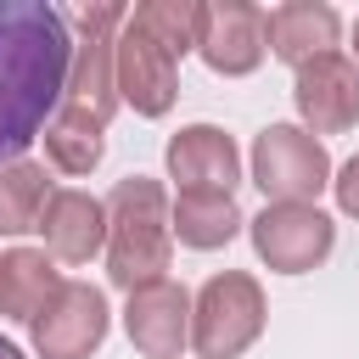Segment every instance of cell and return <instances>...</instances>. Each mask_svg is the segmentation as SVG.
Segmentation results:
<instances>
[{
    "instance_id": "obj_7",
    "label": "cell",
    "mask_w": 359,
    "mask_h": 359,
    "mask_svg": "<svg viewBox=\"0 0 359 359\" xmlns=\"http://www.w3.org/2000/svg\"><path fill=\"white\" fill-rule=\"evenodd\" d=\"M107 325H112L107 292L90 280H62L56 297L28 320V337L39 359H90L107 342Z\"/></svg>"
},
{
    "instance_id": "obj_21",
    "label": "cell",
    "mask_w": 359,
    "mask_h": 359,
    "mask_svg": "<svg viewBox=\"0 0 359 359\" xmlns=\"http://www.w3.org/2000/svg\"><path fill=\"white\" fill-rule=\"evenodd\" d=\"M0 359H22V348H17L11 337H0Z\"/></svg>"
},
{
    "instance_id": "obj_15",
    "label": "cell",
    "mask_w": 359,
    "mask_h": 359,
    "mask_svg": "<svg viewBox=\"0 0 359 359\" xmlns=\"http://www.w3.org/2000/svg\"><path fill=\"white\" fill-rule=\"evenodd\" d=\"M62 275H56V258L45 247H11L0 252V314L6 320H34L50 297H56Z\"/></svg>"
},
{
    "instance_id": "obj_22",
    "label": "cell",
    "mask_w": 359,
    "mask_h": 359,
    "mask_svg": "<svg viewBox=\"0 0 359 359\" xmlns=\"http://www.w3.org/2000/svg\"><path fill=\"white\" fill-rule=\"evenodd\" d=\"M353 67H359V22H353Z\"/></svg>"
},
{
    "instance_id": "obj_14",
    "label": "cell",
    "mask_w": 359,
    "mask_h": 359,
    "mask_svg": "<svg viewBox=\"0 0 359 359\" xmlns=\"http://www.w3.org/2000/svg\"><path fill=\"white\" fill-rule=\"evenodd\" d=\"M39 230L56 264H90L107 247V202L90 191H50Z\"/></svg>"
},
{
    "instance_id": "obj_10",
    "label": "cell",
    "mask_w": 359,
    "mask_h": 359,
    "mask_svg": "<svg viewBox=\"0 0 359 359\" xmlns=\"http://www.w3.org/2000/svg\"><path fill=\"white\" fill-rule=\"evenodd\" d=\"M123 331L135 342V353L146 359H180L185 342H191V292L180 280H151V286H135L129 303H123Z\"/></svg>"
},
{
    "instance_id": "obj_13",
    "label": "cell",
    "mask_w": 359,
    "mask_h": 359,
    "mask_svg": "<svg viewBox=\"0 0 359 359\" xmlns=\"http://www.w3.org/2000/svg\"><path fill=\"white\" fill-rule=\"evenodd\" d=\"M337 34H342V17L325 0H280L275 11H264V45L286 67H303L314 56H331L337 50Z\"/></svg>"
},
{
    "instance_id": "obj_1",
    "label": "cell",
    "mask_w": 359,
    "mask_h": 359,
    "mask_svg": "<svg viewBox=\"0 0 359 359\" xmlns=\"http://www.w3.org/2000/svg\"><path fill=\"white\" fill-rule=\"evenodd\" d=\"M73 67V22L50 0H0V168L45 135Z\"/></svg>"
},
{
    "instance_id": "obj_20",
    "label": "cell",
    "mask_w": 359,
    "mask_h": 359,
    "mask_svg": "<svg viewBox=\"0 0 359 359\" xmlns=\"http://www.w3.org/2000/svg\"><path fill=\"white\" fill-rule=\"evenodd\" d=\"M331 191H337V208L348 219H359V157H348L342 168H331Z\"/></svg>"
},
{
    "instance_id": "obj_19",
    "label": "cell",
    "mask_w": 359,
    "mask_h": 359,
    "mask_svg": "<svg viewBox=\"0 0 359 359\" xmlns=\"http://www.w3.org/2000/svg\"><path fill=\"white\" fill-rule=\"evenodd\" d=\"M129 22L140 34H151L174 62L185 50H196V34H202V0H140L129 11Z\"/></svg>"
},
{
    "instance_id": "obj_16",
    "label": "cell",
    "mask_w": 359,
    "mask_h": 359,
    "mask_svg": "<svg viewBox=\"0 0 359 359\" xmlns=\"http://www.w3.org/2000/svg\"><path fill=\"white\" fill-rule=\"evenodd\" d=\"M241 224H247V219H241L236 196H224V191H180V202L168 208V230H174L180 247H191V252L230 247Z\"/></svg>"
},
{
    "instance_id": "obj_12",
    "label": "cell",
    "mask_w": 359,
    "mask_h": 359,
    "mask_svg": "<svg viewBox=\"0 0 359 359\" xmlns=\"http://www.w3.org/2000/svg\"><path fill=\"white\" fill-rule=\"evenodd\" d=\"M168 180H180V191H236L241 180V151L219 123H185L180 135H168L163 146Z\"/></svg>"
},
{
    "instance_id": "obj_3",
    "label": "cell",
    "mask_w": 359,
    "mask_h": 359,
    "mask_svg": "<svg viewBox=\"0 0 359 359\" xmlns=\"http://www.w3.org/2000/svg\"><path fill=\"white\" fill-rule=\"evenodd\" d=\"M264 286L247 269H219L191 297V348L196 359H241L264 337Z\"/></svg>"
},
{
    "instance_id": "obj_11",
    "label": "cell",
    "mask_w": 359,
    "mask_h": 359,
    "mask_svg": "<svg viewBox=\"0 0 359 359\" xmlns=\"http://www.w3.org/2000/svg\"><path fill=\"white\" fill-rule=\"evenodd\" d=\"M264 11L252 0H213L202 6V34H196V56L219 73V79H247L264 62Z\"/></svg>"
},
{
    "instance_id": "obj_2",
    "label": "cell",
    "mask_w": 359,
    "mask_h": 359,
    "mask_svg": "<svg viewBox=\"0 0 359 359\" xmlns=\"http://www.w3.org/2000/svg\"><path fill=\"white\" fill-rule=\"evenodd\" d=\"M174 230H168V191L151 174H129L107 196V280L118 292L151 286L168 275Z\"/></svg>"
},
{
    "instance_id": "obj_8",
    "label": "cell",
    "mask_w": 359,
    "mask_h": 359,
    "mask_svg": "<svg viewBox=\"0 0 359 359\" xmlns=\"http://www.w3.org/2000/svg\"><path fill=\"white\" fill-rule=\"evenodd\" d=\"M112 84H118V101H129L140 118H163L180 95V62L123 17L112 45Z\"/></svg>"
},
{
    "instance_id": "obj_5",
    "label": "cell",
    "mask_w": 359,
    "mask_h": 359,
    "mask_svg": "<svg viewBox=\"0 0 359 359\" xmlns=\"http://www.w3.org/2000/svg\"><path fill=\"white\" fill-rule=\"evenodd\" d=\"M252 185L269 202H314L331 185V151L303 123H269L252 140Z\"/></svg>"
},
{
    "instance_id": "obj_18",
    "label": "cell",
    "mask_w": 359,
    "mask_h": 359,
    "mask_svg": "<svg viewBox=\"0 0 359 359\" xmlns=\"http://www.w3.org/2000/svg\"><path fill=\"white\" fill-rule=\"evenodd\" d=\"M45 202H50V180L39 163H11L0 168V236H28L39 230L45 219Z\"/></svg>"
},
{
    "instance_id": "obj_6",
    "label": "cell",
    "mask_w": 359,
    "mask_h": 359,
    "mask_svg": "<svg viewBox=\"0 0 359 359\" xmlns=\"http://www.w3.org/2000/svg\"><path fill=\"white\" fill-rule=\"evenodd\" d=\"M247 236L275 275H309L337 247V224L314 202H264V213L247 219Z\"/></svg>"
},
{
    "instance_id": "obj_4",
    "label": "cell",
    "mask_w": 359,
    "mask_h": 359,
    "mask_svg": "<svg viewBox=\"0 0 359 359\" xmlns=\"http://www.w3.org/2000/svg\"><path fill=\"white\" fill-rule=\"evenodd\" d=\"M123 6L118 0H101V6H84L79 17H67L79 28L73 39V67H67V90H62V107L95 118L107 129V118L123 107L118 101V84H112V45H118V28H123Z\"/></svg>"
},
{
    "instance_id": "obj_9",
    "label": "cell",
    "mask_w": 359,
    "mask_h": 359,
    "mask_svg": "<svg viewBox=\"0 0 359 359\" xmlns=\"http://www.w3.org/2000/svg\"><path fill=\"white\" fill-rule=\"evenodd\" d=\"M292 107H297V118L314 140L353 129L359 123V67H353V56L331 50V56L303 62L297 79H292Z\"/></svg>"
},
{
    "instance_id": "obj_17",
    "label": "cell",
    "mask_w": 359,
    "mask_h": 359,
    "mask_svg": "<svg viewBox=\"0 0 359 359\" xmlns=\"http://www.w3.org/2000/svg\"><path fill=\"white\" fill-rule=\"evenodd\" d=\"M39 140H45V157H50L62 174H90V168H101V157H107V129H101L95 118L73 112V107L50 112V123H45Z\"/></svg>"
}]
</instances>
